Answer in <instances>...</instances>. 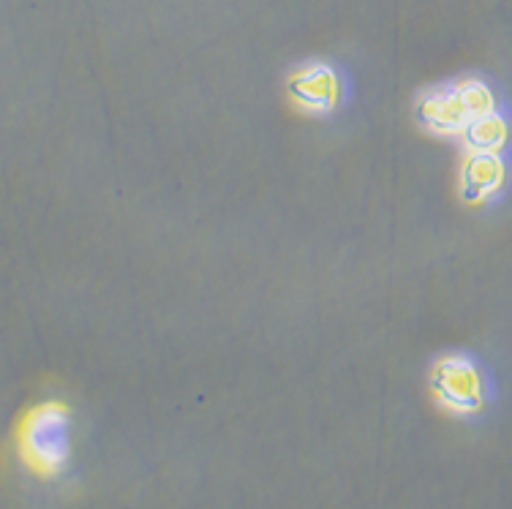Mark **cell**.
Instances as JSON below:
<instances>
[{
    "label": "cell",
    "mask_w": 512,
    "mask_h": 509,
    "mask_svg": "<svg viewBox=\"0 0 512 509\" xmlns=\"http://www.w3.org/2000/svg\"><path fill=\"white\" fill-rule=\"evenodd\" d=\"M289 96L297 107H303L306 112H330L338 104L341 85H338V77L330 66L311 63V66H303L292 74Z\"/></svg>",
    "instance_id": "obj_4"
},
{
    "label": "cell",
    "mask_w": 512,
    "mask_h": 509,
    "mask_svg": "<svg viewBox=\"0 0 512 509\" xmlns=\"http://www.w3.org/2000/svg\"><path fill=\"white\" fill-rule=\"evenodd\" d=\"M496 109L491 88L480 79H463L439 88L420 101V120L434 134H463L469 123Z\"/></svg>",
    "instance_id": "obj_2"
},
{
    "label": "cell",
    "mask_w": 512,
    "mask_h": 509,
    "mask_svg": "<svg viewBox=\"0 0 512 509\" xmlns=\"http://www.w3.org/2000/svg\"><path fill=\"white\" fill-rule=\"evenodd\" d=\"M507 183V164L499 153H469L461 167V196L472 205L488 202Z\"/></svg>",
    "instance_id": "obj_5"
},
{
    "label": "cell",
    "mask_w": 512,
    "mask_h": 509,
    "mask_svg": "<svg viewBox=\"0 0 512 509\" xmlns=\"http://www.w3.org/2000/svg\"><path fill=\"white\" fill-rule=\"evenodd\" d=\"M431 387H434L436 401L442 403L447 412L474 414L483 409L485 384L477 365L466 357H444L439 360L431 373Z\"/></svg>",
    "instance_id": "obj_3"
},
{
    "label": "cell",
    "mask_w": 512,
    "mask_h": 509,
    "mask_svg": "<svg viewBox=\"0 0 512 509\" xmlns=\"http://www.w3.org/2000/svg\"><path fill=\"white\" fill-rule=\"evenodd\" d=\"M71 417L63 403H41L22 417L17 447L22 461L39 477H55L69 461Z\"/></svg>",
    "instance_id": "obj_1"
},
{
    "label": "cell",
    "mask_w": 512,
    "mask_h": 509,
    "mask_svg": "<svg viewBox=\"0 0 512 509\" xmlns=\"http://www.w3.org/2000/svg\"><path fill=\"white\" fill-rule=\"evenodd\" d=\"M510 137V123L502 115H496V112L472 120L469 128L463 131L469 153H502L504 147L510 145Z\"/></svg>",
    "instance_id": "obj_6"
}]
</instances>
